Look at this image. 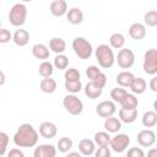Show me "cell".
<instances>
[{
	"instance_id": "6da1fadb",
	"label": "cell",
	"mask_w": 157,
	"mask_h": 157,
	"mask_svg": "<svg viewBox=\"0 0 157 157\" xmlns=\"http://www.w3.org/2000/svg\"><path fill=\"white\" fill-rule=\"evenodd\" d=\"M39 135L33 125L25 123L21 124L13 135V144L17 147H34L38 142Z\"/></svg>"
},
{
	"instance_id": "7a4b0ae2",
	"label": "cell",
	"mask_w": 157,
	"mask_h": 157,
	"mask_svg": "<svg viewBox=\"0 0 157 157\" xmlns=\"http://www.w3.org/2000/svg\"><path fill=\"white\" fill-rule=\"evenodd\" d=\"M96 59L98 61V65L103 69H109L115 63V56L113 53V49L108 44H101L96 49Z\"/></svg>"
},
{
	"instance_id": "3957f363",
	"label": "cell",
	"mask_w": 157,
	"mask_h": 157,
	"mask_svg": "<svg viewBox=\"0 0 157 157\" xmlns=\"http://www.w3.org/2000/svg\"><path fill=\"white\" fill-rule=\"evenodd\" d=\"M27 18V7L25 4H15L9 12V21L15 27H21L25 25Z\"/></svg>"
},
{
	"instance_id": "277c9868",
	"label": "cell",
	"mask_w": 157,
	"mask_h": 157,
	"mask_svg": "<svg viewBox=\"0 0 157 157\" xmlns=\"http://www.w3.org/2000/svg\"><path fill=\"white\" fill-rule=\"evenodd\" d=\"M72 49L75 52V54L80 58V59H90L92 53H93V48L91 42H88L86 38L83 37H76L72 40Z\"/></svg>"
},
{
	"instance_id": "5b68a950",
	"label": "cell",
	"mask_w": 157,
	"mask_h": 157,
	"mask_svg": "<svg viewBox=\"0 0 157 157\" xmlns=\"http://www.w3.org/2000/svg\"><path fill=\"white\" fill-rule=\"evenodd\" d=\"M63 105L67 113L71 115H80L83 110V102L74 93H70L64 97L63 99Z\"/></svg>"
},
{
	"instance_id": "8992f818",
	"label": "cell",
	"mask_w": 157,
	"mask_h": 157,
	"mask_svg": "<svg viewBox=\"0 0 157 157\" xmlns=\"http://www.w3.org/2000/svg\"><path fill=\"white\" fill-rule=\"evenodd\" d=\"M144 71L147 75L157 74V49H148L144 55Z\"/></svg>"
},
{
	"instance_id": "52a82bcc",
	"label": "cell",
	"mask_w": 157,
	"mask_h": 157,
	"mask_svg": "<svg viewBox=\"0 0 157 157\" xmlns=\"http://www.w3.org/2000/svg\"><path fill=\"white\" fill-rule=\"evenodd\" d=\"M115 61L121 69H130L135 63V54L129 48H121L118 52Z\"/></svg>"
},
{
	"instance_id": "ba28073f",
	"label": "cell",
	"mask_w": 157,
	"mask_h": 157,
	"mask_svg": "<svg viewBox=\"0 0 157 157\" xmlns=\"http://www.w3.org/2000/svg\"><path fill=\"white\" fill-rule=\"evenodd\" d=\"M129 145H130V137H129V135H126V134H117L115 136L112 137L109 147L114 152L121 153V152H124L129 147Z\"/></svg>"
},
{
	"instance_id": "9c48e42d",
	"label": "cell",
	"mask_w": 157,
	"mask_h": 157,
	"mask_svg": "<svg viewBox=\"0 0 157 157\" xmlns=\"http://www.w3.org/2000/svg\"><path fill=\"white\" fill-rule=\"evenodd\" d=\"M117 112V105L114 101H102L96 107V113L102 118L112 117Z\"/></svg>"
},
{
	"instance_id": "30bf717a",
	"label": "cell",
	"mask_w": 157,
	"mask_h": 157,
	"mask_svg": "<svg viewBox=\"0 0 157 157\" xmlns=\"http://www.w3.org/2000/svg\"><path fill=\"white\" fill-rule=\"evenodd\" d=\"M137 142L142 147H151L156 142V134L150 129L141 130L137 134Z\"/></svg>"
},
{
	"instance_id": "8fae6325",
	"label": "cell",
	"mask_w": 157,
	"mask_h": 157,
	"mask_svg": "<svg viewBox=\"0 0 157 157\" xmlns=\"http://www.w3.org/2000/svg\"><path fill=\"white\" fill-rule=\"evenodd\" d=\"M56 147H54L53 145L49 144H43L39 145L34 148L33 151V156L34 157H55L56 156Z\"/></svg>"
},
{
	"instance_id": "7c38bea8",
	"label": "cell",
	"mask_w": 157,
	"mask_h": 157,
	"mask_svg": "<svg viewBox=\"0 0 157 157\" xmlns=\"http://www.w3.org/2000/svg\"><path fill=\"white\" fill-rule=\"evenodd\" d=\"M58 132V128L52 121H43L39 125V135L44 139H53Z\"/></svg>"
},
{
	"instance_id": "4fadbf2b",
	"label": "cell",
	"mask_w": 157,
	"mask_h": 157,
	"mask_svg": "<svg viewBox=\"0 0 157 157\" xmlns=\"http://www.w3.org/2000/svg\"><path fill=\"white\" fill-rule=\"evenodd\" d=\"M50 13L55 17H61L67 12V4L65 0H53L49 6Z\"/></svg>"
},
{
	"instance_id": "5bb4252c",
	"label": "cell",
	"mask_w": 157,
	"mask_h": 157,
	"mask_svg": "<svg viewBox=\"0 0 157 157\" xmlns=\"http://www.w3.org/2000/svg\"><path fill=\"white\" fill-rule=\"evenodd\" d=\"M129 36L135 40H140L142 38H145V36H146V26L144 23H140V22L132 23L129 27Z\"/></svg>"
},
{
	"instance_id": "9a60e30c",
	"label": "cell",
	"mask_w": 157,
	"mask_h": 157,
	"mask_svg": "<svg viewBox=\"0 0 157 157\" xmlns=\"http://www.w3.org/2000/svg\"><path fill=\"white\" fill-rule=\"evenodd\" d=\"M78 151L82 156H91L96 152V142L94 140L90 139H82L78 142Z\"/></svg>"
},
{
	"instance_id": "2e32d148",
	"label": "cell",
	"mask_w": 157,
	"mask_h": 157,
	"mask_svg": "<svg viewBox=\"0 0 157 157\" xmlns=\"http://www.w3.org/2000/svg\"><path fill=\"white\" fill-rule=\"evenodd\" d=\"M118 114H119V119L121 120V123L131 124L137 118V108H134V109L121 108V109H119V113Z\"/></svg>"
},
{
	"instance_id": "e0dca14e",
	"label": "cell",
	"mask_w": 157,
	"mask_h": 157,
	"mask_svg": "<svg viewBox=\"0 0 157 157\" xmlns=\"http://www.w3.org/2000/svg\"><path fill=\"white\" fill-rule=\"evenodd\" d=\"M66 20L71 25H80L83 21V12L78 7H71L66 12Z\"/></svg>"
},
{
	"instance_id": "ac0fdd59",
	"label": "cell",
	"mask_w": 157,
	"mask_h": 157,
	"mask_svg": "<svg viewBox=\"0 0 157 157\" xmlns=\"http://www.w3.org/2000/svg\"><path fill=\"white\" fill-rule=\"evenodd\" d=\"M103 126H104L105 131L112 132V134H115V132H118L121 129V120L119 118H115V117L112 115V117L105 118Z\"/></svg>"
},
{
	"instance_id": "d6986e66",
	"label": "cell",
	"mask_w": 157,
	"mask_h": 157,
	"mask_svg": "<svg viewBox=\"0 0 157 157\" xmlns=\"http://www.w3.org/2000/svg\"><path fill=\"white\" fill-rule=\"evenodd\" d=\"M12 40H13V43H15L16 45H18V47H25V45H27L28 42H29V33H28V31H26V29H23V28L17 29V31L13 33V36H12Z\"/></svg>"
},
{
	"instance_id": "ffe728a7",
	"label": "cell",
	"mask_w": 157,
	"mask_h": 157,
	"mask_svg": "<svg viewBox=\"0 0 157 157\" xmlns=\"http://www.w3.org/2000/svg\"><path fill=\"white\" fill-rule=\"evenodd\" d=\"M32 55L36 59H39V60L44 61L49 58V49H48L47 45H44L42 43H37L32 47Z\"/></svg>"
},
{
	"instance_id": "44dd1931",
	"label": "cell",
	"mask_w": 157,
	"mask_h": 157,
	"mask_svg": "<svg viewBox=\"0 0 157 157\" xmlns=\"http://www.w3.org/2000/svg\"><path fill=\"white\" fill-rule=\"evenodd\" d=\"M49 49L55 54H63L66 50V43L60 37H53L49 40Z\"/></svg>"
},
{
	"instance_id": "7402d4cb",
	"label": "cell",
	"mask_w": 157,
	"mask_h": 157,
	"mask_svg": "<svg viewBox=\"0 0 157 157\" xmlns=\"http://www.w3.org/2000/svg\"><path fill=\"white\" fill-rule=\"evenodd\" d=\"M103 93V88H101L99 86H97L93 81H90L86 86H85V94L91 98V99H96L98 97H101Z\"/></svg>"
},
{
	"instance_id": "603a6c76",
	"label": "cell",
	"mask_w": 157,
	"mask_h": 157,
	"mask_svg": "<svg viewBox=\"0 0 157 157\" xmlns=\"http://www.w3.org/2000/svg\"><path fill=\"white\" fill-rule=\"evenodd\" d=\"M134 78H135V76H134L132 72H130V71H121V72H119L117 75L115 80H117V83L119 86H121V87H130V85L134 81Z\"/></svg>"
},
{
	"instance_id": "cb8c5ba5",
	"label": "cell",
	"mask_w": 157,
	"mask_h": 157,
	"mask_svg": "<svg viewBox=\"0 0 157 157\" xmlns=\"http://www.w3.org/2000/svg\"><path fill=\"white\" fill-rule=\"evenodd\" d=\"M129 88L134 94H142L147 88V83L142 77H135Z\"/></svg>"
},
{
	"instance_id": "d4e9b609",
	"label": "cell",
	"mask_w": 157,
	"mask_h": 157,
	"mask_svg": "<svg viewBox=\"0 0 157 157\" xmlns=\"http://www.w3.org/2000/svg\"><path fill=\"white\" fill-rule=\"evenodd\" d=\"M40 91L44 93H53L56 90V81L52 77H43V80L39 83Z\"/></svg>"
},
{
	"instance_id": "484cf974",
	"label": "cell",
	"mask_w": 157,
	"mask_h": 157,
	"mask_svg": "<svg viewBox=\"0 0 157 157\" xmlns=\"http://www.w3.org/2000/svg\"><path fill=\"white\" fill-rule=\"evenodd\" d=\"M121 105V108L125 109H134L137 108L139 105V99L136 98V96L134 93H126V96L123 98V101L119 103Z\"/></svg>"
},
{
	"instance_id": "4316f807",
	"label": "cell",
	"mask_w": 157,
	"mask_h": 157,
	"mask_svg": "<svg viewBox=\"0 0 157 157\" xmlns=\"http://www.w3.org/2000/svg\"><path fill=\"white\" fill-rule=\"evenodd\" d=\"M141 123L145 128H153L157 124V113L155 110H147L142 115Z\"/></svg>"
},
{
	"instance_id": "83f0119b",
	"label": "cell",
	"mask_w": 157,
	"mask_h": 157,
	"mask_svg": "<svg viewBox=\"0 0 157 157\" xmlns=\"http://www.w3.org/2000/svg\"><path fill=\"white\" fill-rule=\"evenodd\" d=\"M109 44L114 49H121V48H124V45H125V37H124V34H121L119 32L113 33L109 37Z\"/></svg>"
},
{
	"instance_id": "f1b7e54d",
	"label": "cell",
	"mask_w": 157,
	"mask_h": 157,
	"mask_svg": "<svg viewBox=\"0 0 157 157\" xmlns=\"http://www.w3.org/2000/svg\"><path fill=\"white\" fill-rule=\"evenodd\" d=\"M94 142L97 146H109L112 137L109 136L108 131H98L94 134Z\"/></svg>"
},
{
	"instance_id": "f546056e",
	"label": "cell",
	"mask_w": 157,
	"mask_h": 157,
	"mask_svg": "<svg viewBox=\"0 0 157 157\" xmlns=\"http://www.w3.org/2000/svg\"><path fill=\"white\" fill-rule=\"evenodd\" d=\"M38 72L42 77H50L54 72V64H52L50 61H42L39 67H38Z\"/></svg>"
},
{
	"instance_id": "4dcf8cb0",
	"label": "cell",
	"mask_w": 157,
	"mask_h": 157,
	"mask_svg": "<svg viewBox=\"0 0 157 157\" xmlns=\"http://www.w3.org/2000/svg\"><path fill=\"white\" fill-rule=\"evenodd\" d=\"M72 145H74L72 140H71L70 137L64 136V137H60V139H59V141H58V144H56V146H58L56 148H58L60 152L66 153V152H69V151L72 148Z\"/></svg>"
},
{
	"instance_id": "1f68e13d",
	"label": "cell",
	"mask_w": 157,
	"mask_h": 157,
	"mask_svg": "<svg viewBox=\"0 0 157 157\" xmlns=\"http://www.w3.org/2000/svg\"><path fill=\"white\" fill-rule=\"evenodd\" d=\"M65 90L69 92V93H78L81 90H82V83H81V80H75V81H69V80H65Z\"/></svg>"
},
{
	"instance_id": "d6a6232c",
	"label": "cell",
	"mask_w": 157,
	"mask_h": 157,
	"mask_svg": "<svg viewBox=\"0 0 157 157\" xmlns=\"http://www.w3.org/2000/svg\"><path fill=\"white\" fill-rule=\"evenodd\" d=\"M144 22L147 27H156L157 26V11L150 10L144 15Z\"/></svg>"
},
{
	"instance_id": "836d02e7",
	"label": "cell",
	"mask_w": 157,
	"mask_h": 157,
	"mask_svg": "<svg viewBox=\"0 0 157 157\" xmlns=\"http://www.w3.org/2000/svg\"><path fill=\"white\" fill-rule=\"evenodd\" d=\"M54 66L59 70H65L69 66V58L65 54H56V56L54 58Z\"/></svg>"
},
{
	"instance_id": "e575fe53",
	"label": "cell",
	"mask_w": 157,
	"mask_h": 157,
	"mask_svg": "<svg viewBox=\"0 0 157 157\" xmlns=\"http://www.w3.org/2000/svg\"><path fill=\"white\" fill-rule=\"evenodd\" d=\"M126 90L125 88H123L121 86L120 87H115V88H113L112 91H110V98H112V101H114L115 103L118 102V103H120L121 101H123V98L126 96Z\"/></svg>"
},
{
	"instance_id": "d590c367",
	"label": "cell",
	"mask_w": 157,
	"mask_h": 157,
	"mask_svg": "<svg viewBox=\"0 0 157 157\" xmlns=\"http://www.w3.org/2000/svg\"><path fill=\"white\" fill-rule=\"evenodd\" d=\"M64 77H65V80L75 81V80H80L81 75H80V71H78L77 69L70 67V69H66V71H65V74H64Z\"/></svg>"
},
{
	"instance_id": "8d00e7d4",
	"label": "cell",
	"mask_w": 157,
	"mask_h": 157,
	"mask_svg": "<svg viewBox=\"0 0 157 157\" xmlns=\"http://www.w3.org/2000/svg\"><path fill=\"white\" fill-rule=\"evenodd\" d=\"M9 135L4 131L0 132V156H4L5 152H6V148H7V145H9Z\"/></svg>"
},
{
	"instance_id": "74e56055",
	"label": "cell",
	"mask_w": 157,
	"mask_h": 157,
	"mask_svg": "<svg viewBox=\"0 0 157 157\" xmlns=\"http://www.w3.org/2000/svg\"><path fill=\"white\" fill-rule=\"evenodd\" d=\"M101 72H102L101 69H99L98 66H96V65H91V66H88V67L86 69V75H87V77L90 78V81L94 80Z\"/></svg>"
},
{
	"instance_id": "f35d334b",
	"label": "cell",
	"mask_w": 157,
	"mask_h": 157,
	"mask_svg": "<svg viewBox=\"0 0 157 157\" xmlns=\"http://www.w3.org/2000/svg\"><path fill=\"white\" fill-rule=\"evenodd\" d=\"M10 39H12V34L10 33V31L6 28H1L0 29V43L5 44V43L10 42Z\"/></svg>"
},
{
	"instance_id": "ab89813d",
	"label": "cell",
	"mask_w": 157,
	"mask_h": 157,
	"mask_svg": "<svg viewBox=\"0 0 157 157\" xmlns=\"http://www.w3.org/2000/svg\"><path fill=\"white\" fill-rule=\"evenodd\" d=\"M96 157H109L110 156V150L109 146H98V150L94 152Z\"/></svg>"
},
{
	"instance_id": "60d3db41",
	"label": "cell",
	"mask_w": 157,
	"mask_h": 157,
	"mask_svg": "<svg viewBox=\"0 0 157 157\" xmlns=\"http://www.w3.org/2000/svg\"><path fill=\"white\" fill-rule=\"evenodd\" d=\"M97 86H99L101 88H104V86L107 85V76H105V74H103V72H101L94 80H92Z\"/></svg>"
},
{
	"instance_id": "b9f144b4",
	"label": "cell",
	"mask_w": 157,
	"mask_h": 157,
	"mask_svg": "<svg viewBox=\"0 0 157 157\" xmlns=\"http://www.w3.org/2000/svg\"><path fill=\"white\" fill-rule=\"evenodd\" d=\"M128 156L129 157H144L145 156V152L140 147H132V148H130L128 151Z\"/></svg>"
},
{
	"instance_id": "7bdbcfd3",
	"label": "cell",
	"mask_w": 157,
	"mask_h": 157,
	"mask_svg": "<svg viewBox=\"0 0 157 157\" xmlns=\"http://www.w3.org/2000/svg\"><path fill=\"white\" fill-rule=\"evenodd\" d=\"M7 156L9 157H23V152L20 150V148H12L7 152Z\"/></svg>"
},
{
	"instance_id": "ee69618b",
	"label": "cell",
	"mask_w": 157,
	"mask_h": 157,
	"mask_svg": "<svg viewBox=\"0 0 157 157\" xmlns=\"http://www.w3.org/2000/svg\"><path fill=\"white\" fill-rule=\"evenodd\" d=\"M148 87L152 92H157V76H153L151 80H150V83H148Z\"/></svg>"
},
{
	"instance_id": "f6af8a7d",
	"label": "cell",
	"mask_w": 157,
	"mask_h": 157,
	"mask_svg": "<svg viewBox=\"0 0 157 157\" xmlns=\"http://www.w3.org/2000/svg\"><path fill=\"white\" fill-rule=\"evenodd\" d=\"M147 156L148 157H157V148H151L147 151Z\"/></svg>"
},
{
	"instance_id": "bcb514c9",
	"label": "cell",
	"mask_w": 157,
	"mask_h": 157,
	"mask_svg": "<svg viewBox=\"0 0 157 157\" xmlns=\"http://www.w3.org/2000/svg\"><path fill=\"white\" fill-rule=\"evenodd\" d=\"M67 156L69 157H80L81 156V152L80 151H77V152H69Z\"/></svg>"
},
{
	"instance_id": "7dc6e473",
	"label": "cell",
	"mask_w": 157,
	"mask_h": 157,
	"mask_svg": "<svg viewBox=\"0 0 157 157\" xmlns=\"http://www.w3.org/2000/svg\"><path fill=\"white\" fill-rule=\"evenodd\" d=\"M153 110L157 113V99H155V102H153Z\"/></svg>"
},
{
	"instance_id": "c3c4849f",
	"label": "cell",
	"mask_w": 157,
	"mask_h": 157,
	"mask_svg": "<svg viewBox=\"0 0 157 157\" xmlns=\"http://www.w3.org/2000/svg\"><path fill=\"white\" fill-rule=\"evenodd\" d=\"M4 81H5V75H4V72L1 71V85H4Z\"/></svg>"
},
{
	"instance_id": "681fc988",
	"label": "cell",
	"mask_w": 157,
	"mask_h": 157,
	"mask_svg": "<svg viewBox=\"0 0 157 157\" xmlns=\"http://www.w3.org/2000/svg\"><path fill=\"white\" fill-rule=\"evenodd\" d=\"M22 1H23V2H31L32 0H22Z\"/></svg>"
}]
</instances>
